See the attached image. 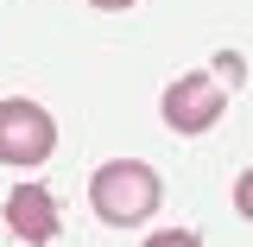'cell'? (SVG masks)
Segmentation results:
<instances>
[{
    "label": "cell",
    "mask_w": 253,
    "mask_h": 247,
    "mask_svg": "<svg viewBox=\"0 0 253 247\" xmlns=\"http://www.w3.org/2000/svg\"><path fill=\"white\" fill-rule=\"evenodd\" d=\"M158 197H165V184H158V171L146 158H114V165H101L89 178V203H95V216L108 222V228L146 222L158 209Z\"/></svg>",
    "instance_id": "cell-1"
},
{
    "label": "cell",
    "mask_w": 253,
    "mask_h": 247,
    "mask_svg": "<svg viewBox=\"0 0 253 247\" xmlns=\"http://www.w3.org/2000/svg\"><path fill=\"white\" fill-rule=\"evenodd\" d=\"M51 152H57V121L38 101H26V95H6L0 101V165L32 171V165H44Z\"/></svg>",
    "instance_id": "cell-2"
},
{
    "label": "cell",
    "mask_w": 253,
    "mask_h": 247,
    "mask_svg": "<svg viewBox=\"0 0 253 247\" xmlns=\"http://www.w3.org/2000/svg\"><path fill=\"white\" fill-rule=\"evenodd\" d=\"M221 108H228V95H221L215 76H177L171 89H165V127L171 133H209L221 121Z\"/></svg>",
    "instance_id": "cell-3"
},
{
    "label": "cell",
    "mask_w": 253,
    "mask_h": 247,
    "mask_svg": "<svg viewBox=\"0 0 253 247\" xmlns=\"http://www.w3.org/2000/svg\"><path fill=\"white\" fill-rule=\"evenodd\" d=\"M6 228L19 235L26 247H51L57 241V197L44 184H19L6 197Z\"/></svg>",
    "instance_id": "cell-4"
},
{
    "label": "cell",
    "mask_w": 253,
    "mask_h": 247,
    "mask_svg": "<svg viewBox=\"0 0 253 247\" xmlns=\"http://www.w3.org/2000/svg\"><path fill=\"white\" fill-rule=\"evenodd\" d=\"M234 209H241V216L253 222V165L241 171V178H234Z\"/></svg>",
    "instance_id": "cell-5"
},
{
    "label": "cell",
    "mask_w": 253,
    "mask_h": 247,
    "mask_svg": "<svg viewBox=\"0 0 253 247\" xmlns=\"http://www.w3.org/2000/svg\"><path fill=\"white\" fill-rule=\"evenodd\" d=\"M146 247H196V235H190V228H165V235H152Z\"/></svg>",
    "instance_id": "cell-6"
},
{
    "label": "cell",
    "mask_w": 253,
    "mask_h": 247,
    "mask_svg": "<svg viewBox=\"0 0 253 247\" xmlns=\"http://www.w3.org/2000/svg\"><path fill=\"white\" fill-rule=\"evenodd\" d=\"M89 6H101V13H126V6H139V0H89Z\"/></svg>",
    "instance_id": "cell-7"
}]
</instances>
